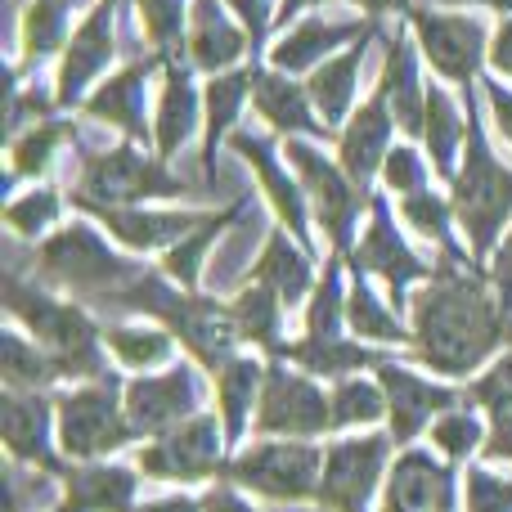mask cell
<instances>
[{"label": "cell", "mask_w": 512, "mask_h": 512, "mask_svg": "<svg viewBox=\"0 0 512 512\" xmlns=\"http://www.w3.org/2000/svg\"><path fill=\"white\" fill-rule=\"evenodd\" d=\"M409 315V351L441 378H468L499 346H512V310L499 301L490 274L463 256H445L432 279H423L409 301Z\"/></svg>", "instance_id": "1"}, {"label": "cell", "mask_w": 512, "mask_h": 512, "mask_svg": "<svg viewBox=\"0 0 512 512\" xmlns=\"http://www.w3.org/2000/svg\"><path fill=\"white\" fill-rule=\"evenodd\" d=\"M104 301L126 306V310H140V315H158L162 328H171V333L194 351V360L212 373H221L225 364L234 360V342H243L230 306L207 301L189 288H176V283H167L153 270H144L140 279H131L126 288H117L113 297H104Z\"/></svg>", "instance_id": "2"}, {"label": "cell", "mask_w": 512, "mask_h": 512, "mask_svg": "<svg viewBox=\"0 0 512 512\" xmlns=\"http://www.w3.org/2000/svg\"><path fill=\"white\" fill-rule=\"evenodd\" d=\"M5 306H9V315L32 333V342L59 364V378H72V382L108 378L104 351H99L104 333H99L95 319L81 306L50 297V292H41V288H27L14 274L5 279Z\"/></svg>", "instance_id": "3"}, {"label": "cell", "mask_w": 512, "mask_h": 512, "mask_svg": "<svg viewBox=\"0 0 512 512\" xmlns=\"http://www.w3.org/2000/svg\"><path fill=\"white\" fill-rule=\"evenodd\" d=\"M508 216H512V171L490 153L477 104L468 95V149H463V167L454 176V221L468 234L472 261H486L495 252Z\"/></svg>", "instance_id": "4"}, {"label": "cell", "mask_w": 512, "mask_h": 512, "mask_svg": "<svg viewBox=\"0 0 512 512\" xmlns=\"http://www.w3.org/2000/svg\"><path fill=\"white\" fill-rule=\"evenodd\" d=\"M54 423H59L63 454L77 463H99L140 436L126 418V382H117L113 373L86 382V387L59 391L54 396Z\"/></svg>", "instance_id": "5"}, {"label": "cell", "mask_w": 512, "mask_h": 512, "mask_svg": "<svg viewBox=\"0 0 512 512\" xmlns=\"http://www.w3.org/2000/svg\"><path fill=\"white\" fill-rule=\"evenodd\" d=\"M324 477V450L315 441H288V436H265V441L225 459L221 481L252 490L270 504H306L319 495Z\"/></svg>", "instance_id": "6"}, {"label": "cell", "mask_w": 512, "mask_h": 512, "mask_svg": "<svg viewBox=\"0 0 512 512\" xmlns=\"http://www.w3.org/2000/svg\"><path fill=\"white\" fill-rule=\"evenodd\" d=\"M36 261H41V274L54 283H63V288L72 292H86V297H113L117 288H126L131 279H140V265L126 261V256H117L108 248L104 239H99V230H90V225H63L59 234H50V239L41 243V252H36Z\"/></svg>", "instance_id": "7"}, {"label": "cell", "mask_w": 512, "mask_h": 512, "mask_svg": "<svg viewBox=\"0 0 512 512\" xmlns=\"http://www.w3.org/2000/svg\"><path fill=\"white\" fill-rule=\"evenodd\" d=\"M189 194L185 180H176L162 158H144L135 144H117L108 153L86 158L77 180V207H126L144 203V198H180Z\"/></svg>", "instance_id": "8"}, {"label": "cell", "mask_w": 512, "mask_h": 512, "mask_svg": "<svg viewBox=\"0 0 512 512\" xmlns=\"http://www.w3.org/2000/svg\"><path fill=\"white\" fill-rule=\"evenodd\" d=\"M252 427L261 436L315 441V436L333 432V405H328L324 387L310 373H292L288 360L274 355L265 364V387H261V405H256Z\"/></svg>", "instance_id": "9"}, {"label": "cell", "mask_w": 512, "mask_h": 512, "mask_svg": "<svg viewBox=\"0 0 512 512\" xmlns=\"http://www.w3.org/2000/svg\"><path fill=\"white\" fill-rule=\"evenodd\" d=\"M225 423L221 414H194L189 423H180L176 432L144 441V450L135 454V468L149 481H207L225 472Z\"/></svg>", "instance_id": "10"}, {"label": "cell", "mask_w": 512, "mask_h": 512, "mask_svg": "<svg viewBox=\"0 0 512 512\" xmlns=\"http://www.w3.org/2000/svg\"><path fill=\"white\" fill-rule=\"evenodd\" d=\"M391 445H396L391 432L342 436V441L324 445V477H319L315 504L328 512H369L373 490L387 472Z\"/></svg>", "instance_id": "11"}, {"label": "cell", "mask_w": 512, "mask_h": 512, "mask_svg": "<svg viewBox=\"0 0 512 512\" xmlns=\"http://www.w3.org/2000/svg\"><path fill=\"white\" fill-rule=\"evenodd\" d=\"M198 405H203V373L185 360L171 364L167 373H140L135 382H126V418L149 441L189 423Z\"/></svg>", "instance_id": "12"}, {"label": "cell", "mask_w": 512, "mask_h": 512, "mask_svg": "<svg viewBox=\"0 0 512 512\" xmlns=\"http://www.w3.org/2000/svg\"><path fill=\"white\" fill-rule=\"evenodd\" d=\"M288 162L297 167L301 189L310 194L319 225H324L328 239H333V252H346V248H351L355 216L364 212L369 194H364V189L355 185V180L346 176L342 167H333L324 153L310 149V144H301V140H288Z\"/></svg>", "instance_id": "13"}, {"label": "cell", "mask_w": 512, "mask_h": 512, "mask_svg": "<svg viewBox=\"0 0 512 512\" xmlns=\"http://www.w3.org/2000/svg\"><path fill=\"white\" fill-rule=\"evenodd\" d=\"M414 36L423 45V54L432 59V68L441 77H450L454 86H472L477 68L486 59V23L472 14H432V9H409Z\"/></svg>", "instance_id": "14"}, {"label": "cell", "mask_w": 512, "mask_h": 512, "mask_svg": "<svg viewBox=\"0 0 512 512\" xmlns=\"http://www.w3.org/2000/svg\"><path fill=\"white\" fill-rule=\"evenodd\" d=\"M378 382H382V391H387V418H391L387 432L400 450H409V445L418 441V432L432 427L441 414L463 405V396L454 387H436V382L418 378L405 364H391V360L378 364Z\"/></svg>", "instance_id": "15"}, {"label": "cell", "mask_w": 512, "mask_h": 512, "mask_svg": "<svg viewBox=\"0 0 512 512\" xmlns=\"http://www.w3.org/2000/svg\"><path fill=\"white\" fill-rule=\"evenodd\" d=\"M454 495H459L454 463H445L432 450L409 445L387 472L382 512H454Z\"/></svg>", "instance_id": "16"}, {"label": "cell", "mask_w": 512, "mask_h": 512, "mask_svg": "<svg viewBox=\"0 0 512 512\" xmlns=\"http://www.w3.org/2000/svg\"><path fill=\"white\" fill-rule=\"evenodd\" d=\"M369 230H364L360 248H355V274H378L391 292V306L396 315L409 306V283L418 279H432V265H423L409 243L396 234V221H391V207L382 198L369 203Z\"/></svg>", "instance_id": "17"}, {"label": "cell", "mask_w": 512, "mask_h": 512, "mask_svg": "<svg viewBox=\"0 0 512 512\" xmlns=\"http://www.w3.org/2000/svg\"><path fill=\"white\" fill-rule=\"evenodd\" d=\"M54 400L41 391H5V405H0V436H5V450L14 463H32V468L63 477V463L54 459Z\"/></svg>", "instance_id": "18"}, {"label": "cell", "mask_w": 512, "mask_h": 512, "mask_svg": "<svg viewBox=\"0 0 512 512\" xmlns=\"http://www.w3.org/2000/svg\"><path fill=\"white\" fill-rule=\"evenodd\" d=\"M63 499L54 512H135V490H140V468L122 463H72L63 472Z\"/></svg>", "instance_id": "19"}, {"label": "cell", "mask_w": 512, "mask_h": 512, "mask_svg": "<svg viewBox=\"0 0 512 512\" xmlns=\"http://www.w3.org/2000/svg\"><path fill=\"white\" fill-rule=\"evenodd\" d=\"M230 149L239 153V158L256 171V180H261V189H265V198H270V207L279 212L283 230H288L297 243H306V248H310L306 194H301L297 180H292L288 171L279 167V153H274V144L261 140V135H252V131H234V135H230Z\"/></svg>", "instance_id": "20"}, {"label": "cell", "mask_w": 512, "mask_h": 512, "mask_svg": "<svg viewBox=\"0 0 512 512\" xmlns=\"http://www.w3.org/2000/svg\"><path fill=\"white\" fill-rule=\"evenodd\" d=\"M391 122H396V113H391V95H387V86L378 81L373 99L351 117V122H346V131H342V162H337V167H342L346 176L364 189V194H369L373 171H378L382 162H387V153H391L387 149Z\"/></svg>", "instance_id": "21"}, {"label": "cell", "mask_w": 512, "mask_h": 512, "mask_svg": "<svg viewBox=\"0 0 512 512\" xmlns=\"http://www.w3.org/2000/svg\"><path fill=\"white\" fill-rule=\"evenodd\" d=\"M113 9H117L113 0L95 5L86 14V23L77 27V36L68 41V54H63V68H59V95H54L63 108L77 104L86 95V86L113 59Z\"/></svg>", "instance_id": "22"}, {"label": "cell", "mask_w": 512, "mask_h": 512, "mask_svg": "<svg viewBox=\"0 0 512 512\" xmlns=\"http://www.w3.org/2000/svg\"><path fill=\"white\" fill-rule=\"evenodd\" d=\"M81 212L99 216L104 230L131 252H158L176 248L185 234H194L207 216L198 212H140V207H81Z\"/></svg>", "instance_id": "23"}, {"label": "cell", "mask_w": 512, "mask_h": 512, "mask_svg": "<svg viewBox=\"0 0 512 512\" xmlns=\"http://www.w3.org/2000/svg\"><path fill=\"white\" fill-rule=\"evenodd\" d=\"M252 104H256V113L283 135H315V140L328 135L324 117L310 108V90L297 86V81H288L283 72H256Z\"/></svg>", "instance_id": "24"}, {"label": "cell", "mask_w": 512, "mask_h": 512, "mask_svg": "<svg viewBox=\"0 0 512 512\" xmlns=\"http://www.w3.org/2000/svg\"><path fill=\"white\" fill-rule=\"evenodd\" d=\"M360 36H373V23H360V18H306L301 27H292L279 45H274V68L279 72H306L319 63V54L337 50L346 41H360Z\"/></svg>", "instance_id": "25"}, {"label": "cell", "mask_w": 512, "mask_h": 512, "mask_svg": "<svg viewBox=\"0 0 512 512\" xmlns=\"http://www.w3.org/2000/svg\"><path fill=\"white\" fill-rule=\"evenodd\" d=\"M158 59H167V54H158ZM158 59H140V63H131V68H122L117 77H108L104 86H99V95L86 99V113L95 117V122L122 126L131 140H140L144 135V81H149Z\"/></svg>", "instance_id": "26"}, {"label": "cell", "mask_w": 512, "mask_h": 512, "mask_svg": "<svg viewBox=\"0 0 512 512\" xmlns=\"http://www.w3.org/2000/svg\"><path fill=\"white\" fill-rule=\"evenodd\" d=\"M243 45H248V32H239L216 0H194V9H189V59H194V68H230L243 54Z\"/></svg>", "instance_id": "27"}, {"label": "cell", "mask_w": 512, "mask_h": 512, "mask_svg": "<svg viewBox=\"0 0 512 512\" xmlns=\"http://www.w3.org/2000/svg\"><path fill=\"white\" fill-rule=\"evenodd\" d=\"M261 387H265V364L234 355L221 373H216V414L225 423V441L239 445L248 436L252 423V405H261Z\"/></svg>", "instance_id": "28"}, {"label": "cell", "mask_w": 512, "mask_h": 512, "mask_svg": "<svg viewBox=\"0 0 512 512\" xmlns=\"http://www.w3.org/2000/svg\"><path fill=\"white\" fill-rule=\"evenodd\" d=\"M364 50H369V36L351 41V45H346V54H337V59H324L315 72H310V86H306L310 90V104H315V113L324 117L328 131H333V126L346 117V108H351L355 81H360Z\"/></svg>", "instance_id": "29"}, {"label": "cell", "mask_w": 512, "mask_h": 512, "mask_svg": "<svg viewBox=\"0 0 512 512\" xmlns=\"http://www.w3.org/2000/svg\"><path fill=\"white\" fill-rule=\"evenodd\" d=\"M279 360L297 364L310 378H351V373H360V369H378L382 355L369 351L364 342H346V337H333V342H310V337H301V342H283Z\"/></svg>", "instance_id": "30"}, {"label": "cell", "mask_w": 512, "mask_h": 512, "mask_svg": "<svg viewBox=\"0 0 512 512\" xmlns=\"http://www.w3.org/2000/svg\"><path fill=\"white\" fill-rule=\"evenodd\" d=\"M468 405H481L490 418L486 459H512V351H504V360H495L472 382Z\"/></svg>", "instance_id": "31"}, {"label": "cell", "mask_w": 512, "mask_h": 512, "mask_svg": "<svg viewBox=\"0 0 512 512\" xmlns=\"http://www.w3.org/2000/svg\"><path fill=\"white\" fill-rule=\"evenodd\" d=\"M248 279L274 288L283 306H297V301L310 292V256L301 248H292L283 230H270V239H265V248H261V256H256Z\"/></svg>", "instance_id": "32"}, {"label": "cell", "mask_w": 512, "mask_h": 512, "mask_svg": "<svg viewBox=\"0 0 512 512\" xmlns=\"http://www.w3.org/2000/svg\"><path fill=\"white\" fill-rule=\"evenodd\" d=\"M194 126H198V90L189 81V68L167 59V86H162V108H158V158L167 162L194 135Z\"/></svg>", "instance_id": "33"}, {"label": "cell", "mask_w": 512, "mask_h": 512, "mask_svg": "<svg viewBox=\"0 0 512 512\" xmlns=\"http://www.w3.org/2000/svg\"><path fill=\"white\" fill-rule=\"evenodd\" d=\"M382 86L391 95V113L396 122L405 126L409 135H423L427 131V90L418 95V68H414V45L405 36L387 45V72H382Z\"/></svg>", "instance_id": "34"}, {"label": "cell", "mask_w": 512, "mask_h": 512, "mask_svg": "<svg viewBox=\"0 0 512 512\" xmlns=\"http://www.w3.org/2000/svg\"><path fill=\"white\" fill-rule=\"evenodd\" d=\"M256 68L243 72H221V77L207 86V144H203V167H207V185H216V144L230 135L234 117H239L243 99L252 90Z\"/></svg>", "instance_id": "35"}, {"label": "cell", "mask_w": 512, "mask_h": 512, "mask_svg": "<svg viewBox=\"0 0 512 512\" xmlns=\"http://www.w3.org/2000/svg\"><path fill=\"white\" fill-rule=\"evenodd\" d=\"M283 310H288V306L279 301V292L265 288V283H256V279L239 292V297L230 301V315H234V324H239V337H243V342L265 346L270 355L283 351V342H279V333H283Z\"/></svg>", "instance_id": "36"}, {"label": "cell", "mask_w": 512, "mask_h": 512, "mask_svg": "<svg viewBox=\"0 0 512 512\" xmlns=\"http://www.w3.org/2000/svg\"><path fill=\"white\" fill-rule=\"evenodd\" d=\"M243 207H248V198H239V203L225 207V212H212L194 234H185V239H180L176 248H167V256H162V274H167V279H176L180 288L194 292V288H198V274H203V256H207V248H212V243L221 239L225 225L239 221Z\"/></svg>", "instance_id": "37"}, {"label": "cell", "mask_w": 512, "mask_h": 512, "mask_svg": "<svg viewBox=\"0 0 512 512\" xmlns=\"http://www.w3.org/2000/svg\"><path fill=\"white\" fill-rule=\"evenodd\" d=\"M346 324H351L355 337H364V342H382V346H409L414 342V333L400 324L396 306H382L378 292L369 288L364 274H355V283H351V297H346Z\"/></svg>", "instance_id": "38"}, {"label": "cell", "mask_w": 512, "mask_h": 512, "mask_svg": "<svg viewBox=\"0 0 512 512\" xmlns=\"http://www.w3.org/2000/svg\"><path fill=\"white\" fill-rule=\"evenodd\" d=\"M0 378H5V391H41L50 382H59V364L36 342H27L23 333L5 328V337H0Z\"/></svg>", "instance_id": "39"}, {"label": "cell", "mask_w": 512, "mask_h": 512, "mask_svg": "<svg viewBox=\"0 0 512 512\" xmlns=\"http://www.w3.org/2000/svg\"><path fill=\"white\" fill-rule=\"evenodd\" d=\"M427 149H432V167L441 176H459L454 171V158H459V144H468V122L459 117L454 99L445 95L441 86H427Z\"/></svg>", "instance_id": "40"}, {"label": "cell", "mask_w": 512, "mask_h": 512, "mask_svg": "<svg viewBox=\"0 0 512 512\" xmlns=\"http://www.w3.org/2000/svg\"><path fill=\"white\" fill-rule=\"evenodd\" d=\"M104 346H113V355L126 364V369H158V364L171 360V346H176V333L171 328H144V324H113L104 333Z\"/></svg>", "instance_id": "41"}, {"label": "cell", "mask_w": 512, "mask_h": 512, "mask_svg": "<svg viewBox=\"0 0 512 512\" xmlns=\"http://www.w3.org/2000/svg\"><path fill=\"white\" fill-rule=\"evenodd\" d=\"M328 405H333V432H342V427H369L387 418V391H382V382L351 373V378H337Z\"/></svg>", "instance_id": "42"}, {"label": "cell", "mask_w": 512, "mask_h": 512, "mask_svg": "<svg viewBox=\"0 0 512 512\" xmlns=\"http://www.w3.org/2000/svg\"><path fill=\"white\" fill-rule=\"evenodd\" d=\"M77 0H32L23 14V63H41L54 45L63 41V27H68V9Z\"/></svg>", "instance_id": "43"}, {"label": "cell", "mask_w": 512, "mask_h": 512, "mask_svg": "<svg viewBox=\"0 0 512 512\" xmlns=\"http://www.w3.org/2000/svg\"><path fill=\"white\" fill-rule=\"evenodd\" d=\"M342 315H346V306H342V252H333L315 297H310L306 337L310 342H333V337H342Z\"/></svg>", "instance_id": "44"}, {"label": "cell", "mask_w": 512, "mask_h": 512, "mask_svg": "<svg viewBox=\"0 0 512 512\" xmlns=\"http://www.w3.org/2000/svg\"><path fill=\"white\" fill-rule=\"evenodd\" d=\"M481 445H486V432H481V418L472 409H450V414H441L432 423V450L454 468L468 463Z\"/></svg>", "instance_id": "45"}, {"label": "cell", "mask_w": 512, "mask_h": 512, "mask_svg": "<svg viewBox=\"0 0 512 512\" xmlns=\"http://www.w3.org/2000/svg\"><path fill=\"white\" fill-rule=\"evenodd\" d=\"M400 212H405V221L414 225L423 239H436L445 248V256H463V248L454 243L450 234V216H454V203H445V198H436L432 189H418V194H409L405 203H400Z\"/></svg>", "instance_id": "46"}, {"label": "cell", "mask_w": 512, "mask_h": 512, "mask_svg": "<svg viewBox=\"0 0 512 512\" xmlns=\"http://www.w3.org/2000/svg\"><path fill=\"white\" fill-rule=\"evenodd\" d=\"M63 126L59 122H36L27 135H18L14 140V153H9V176L14 180H23V176H41L45 167L54 162V153H59V144H63Z\"/></svg>", "instance_id": "47"}, {"label": "cell", "mask_w": 512, "mask_h": 512, "mask_svg": "<svg viewBox=\"0 0 512 512\" xmlns=\"http://www.w3.org/2000/svg\"><path fill=\"white\" fill-rule=\"evenodd\" d=\"M59 212L63 207H59L54 189H32V194H23L18 203L5 207V225L14 234H23V239H41V234L59 221Z\"/></svg>", "instance_id": "48"}, {"label": "cell", "mask_w": 512, "mask_h": 512, "mask_svg": "<svg viewBox=\"0 0 512 512\" xmlns=\"http://www.w3.org/2000/svg\"><path fill=\"white\" fill-rule=\"evenodd\" d=\"M140 23H144V36L153 41V50L176 59L180 23H185V0H140Z\"/></svg>", "instance_id": "49"}, {"label": "cell", "mask_w": 512, "mask_h": 512, "mask_svg": "<svg viewBox=\"0 0 512 512\" xmlns=\"http://www.w3.org/2000/svg\"><path fill=\"white\" fill-rule=\"evenodd\" d=\"M463 512H512V481L495 477L490 468L463 472Z\"/></svg>", "instance_id": "50"}, {"label": "cell", "mask_w": 512, "mask_h": 512, "mask_svg": "<svg viewBox=\"0 0 512 512\" xmlns=\"http://www.w3.org/2000/svg\"><path fill=\"white\" fill-rule=\"evenodd\" d=\"M382 180H387L391 194L409 198L418 189H427V162L418 158L414 149H391L387 162H382Z\"/></svg>", "instance_id": "51"}, {"label": "cell", "mask_w": 512, "mask_h": 512, "mask_svg": "<svg viewBox=\"0 0 512 512\" xmlns=\"http://www.w3.org/2000/svg\"><path fill=\"white\" fill-rule=\"evenodd\" d=\"M234 14L243 18V32H248L252 45L265 41V27H270V0H230Z\"/></svg>", "instance_id": "52"}, {"label": "cell", "mask_w": 512, "mask_h": 512, "mask_svg": "<svg viewBox=\"0 0 512 512\" xmlns=\"http://www.w3.org/2000/svg\"><path fill=\"white\" fill-rule=\"evenodd\" d=\"M490 283H495L499 301L512 310V230H508V239L495 248V261H490Z\"/></svg>", "instance_id": "53"}, {"label": "cell", "mask_w": 512, "mask_h": 512, "mask_svg": "<svg viewBox=\"0 0 512 512\" xmlns=\"http://www.w3.org/2000/svg\"><path fill=\"white\" fill-rule=\"evenodd\" d=\"M203 512H256V508L234 490V481H216L203 495Z\"/></svg>", "instance_id": "54"}, {"label": "cell", "mask_w": 512, "mask_h": 512, "mask_svg": "<svg viewBox=\"0 0 512 512\" xmlns=\"http://www.w3.org/2000/svg\"><path fill=\"white\" fill-rule=\"evenodd\" d=\"M486 99H490V108H495L499 131L512 140V90H504L499 81H486Z\"/></svg>", "instance_id": "55"}, {"label": "cell", "mask_w": 512, "mask_h": 512, "mask_svg": "<svg viewBox=\"0 0 512 512\" xmlns=\"http://www.w3.org/2000/svg\"><path fill=\"white\" fill-rule=\"evenodd\" d=\"M490 63H495L504 77H512V18H504L495 32V50H490Z\"/></svg>", "instance_id": "56"}, {"label": "cell", "mask_w": 512, "mask_h": 512, "mask_svg": "<svg viewBox=\"0 0 512 512\" xmlns=\"http://www.w3.org/2000/svg\"><path fill=\"white\" fill-rule=\"evenodd\" d=\"M135 512H203V499H189V495H167V499H153V504H140Z\"/></svg>", "instance_id": "57"}, {"label": "cell", "mask_w": 512, "mask_h": 512, "mask_svg": "<svg viewBox=\"0 0 512 512\" xmlns=\"http://www.w3.org/2000/svg\"><path fill=\"white\" fill-rule=\"evenodd\" d=\"M351 5H360L364 14H369L373 23H378L382 14H391V9H409V0H351Z\"/></svg>", "instance_id": "58"}, {"label": "cell", "mask_w": 512, "mask_h": 512, "mask_svg": "<svg viewBox=\"0 0 512 512\" xmlns=\"http://www.w3.org/2000/svg\"><path fill=\"white\" fill-rule=\"evenodd\" d=\"M306 5H315V0H283V18H292L297 9H306Z\"/></svg>", "instance_id": "59"}, {"label": "cell", "mask_w": 512, "mask_h": 512, "mask_svg": "<svg viewBox=\"0 0 512 512\" xmlns=\"http://www.w3.org/2000/svg\"><path fill=\"white\" fill-rule=\"evenodd\" d=\"M481 5H495V9H512V0H481Z\"/></svg>", "instance_id": "60"}, {"label": "cell", "mask_w": 512, "mask_h": 512, "mask_svg": "<svg viewBox=\"0 0 512 512\" xmlns=\"http://www.w3.org/2000/svg\"><path fill=\"white\" fill-rule=\"evenodd\" d=\"M113 5H122V0H113Z\"/></svg>", "instance_id": "61"}]
</instances>
